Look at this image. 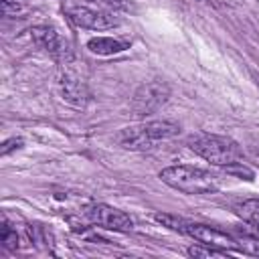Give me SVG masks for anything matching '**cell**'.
<instances>
[{
  "mask_svg": "<svg viewBox=\"0 0 259 259\" xmlns=\"http://www.w3.org/2000/svg\"><path fill=\"white\" fill-rule=\"evenodd\" d=\"M223 170L227 172V174H231V176H237V178H241V180H253L255 178V172L241 160V162H233V164H227V166H223Z\"/></svg>",
  "mask_w": 259,
  "mask_h": 259,
  "instance_id": "13",
  "label": "cell"
},
{
  "mask_svg": "<svg viewBox=\"0 0 259 259\" xmlns=\"http://www.w3.org/2000/svg\"><path fill=\"white\" fill-rule=\"evenodd\" d=\"M30 36L34 40V45L45 51L47 55H51L55 61H61V63H69L73 59V51H71V45L53 28V26H32L30 30Z\"/></svg>",
  "mask_w": 259,
  "mask_h": 259,
  "instance_id": "5",
  "label": "cell"
},
{
  "mask_svg": "<svg viewBox=\"0 0 259 259\" xmlns=\"http://www.w3.org/2000/svg\"><path fill=\"white\" fill-rule=\"evenodd\" d=\"M235 212L249 225L259 229V198H247L235 204Z\"/></svg>",
  "mask_w": 259,
  "mask_h": 259,
  "instance_id": "11",
  "label": "cell"
},
{
  "mask_svg": "<svg viewBox=\"0 0 259 259\" xmlns=\"http://www.w3.org/2000/svg\"><path fill=\"white\" fill-rule=\"evenodd\" d=\"M83 214L89 223L103 227V229H109V231H132L134 229V221L130 219V214H125L123 210L113 208L109 204H103V202L87 204Z\"/></svg>",
  "mask_w": 259,
  "mask_h": 259,
  "instance_id": "4",
  "label": "cell"
},
{
  "mask_svg": "<svg viewBox=\"0 0 259 259\" xmlns=\"http://www.w3.org/2000/svg\"><path fill=\"white\" fill-rule=\"evenodd\" d=\"M154 219H156L160 225H164V227H168V229H172V231H178V233L186 235L188 221H184V219H180V217H176V214H168V212H156Z\"/></svg>",
  "mask_w": 259,
  "mask_h": 259,
  "instance_id": "12",
  "label": "cell"
},
{
  "mask_svg": "<svg viewBox=\"0 0 259 259\" xmlns=\"http://www.w3.org/2000/svg\"><path fill=\"white\" fill-rule=\"evenodd\" d=\"M117 142L121 148L125 150H150L156 142L148 136L144 123L142 125H134V127H125L119 132L117 136Z\"/></svg>",
  "mask_w": 259,
  "mask_h": 259,
  "instance_id": "9",
  "label": "cell"
},
{
  "mask_svg": "<svg viewBox=\"0 0 259 259\" xmlns=\"http://www.w3.org/2000/svg\"><path fill=\"white\" fill-rule=\"evenodd\" d=\"M65 16L71 20V24L79 28H89V30H107L117 26V18L109 12L101 10H91L87 6L79 4H67L65 6Z\"/></svg>",
  "mask_w": 259,
  "mask_h": 259,
  "instance_id": "6",
  "label": "cell"
},
{
  "mask_svg": "<svg viewBox=\"0 0 259 259\" xmlns=\"http://www.w3.org/2000/svg\"><path fill=\"white\" fill-rule=\"evenodd\" d=\"M188 255L190 257H225L229 253L223 251V249H217V247H210V245L200 243V245H192L188 249Z\"/></svg>",
  "mask_w": 259,
  "mask_h": 259,
  "instance_id": "14",
  "label": "cell"
},
{
  "mask_svg": "<svg viewBox=\"0 0 259 259\" xmlns=\"http://www.w3.org/2000/svg\"><path fill=\"white\" fill-rule=\"evenodd\" d=\"M24 10L22 0H2V12L4 16H16Z\"/></svg>",
  "mask_w": 259,
  "mask_h": 259,
  "instance_id": "16",
  "label": "cell"
},
{
  "mask_svg": "<svg viewBox=\"0 0 259 259\" xmlns=\"http://www.w3.org/2000/svg\"><path fill=\"white\" fill-rule=\"evenodd\" d=\"M0 241H2V245L6 247V249H10V251H14L16 247H18V237H16V231L6 223V221H2V231H0Z\"/></svg>",
  "mask_w": 259,
  "mask_h": 259,
  "instance_id": "15",
  "label": "cell"
},
{
  "mask_svg": "<svg viewBox=\"0 0 259 259\" xmlns=\"http://www.w3.org/2000/svg\"><path fill=\"white\" fill-rule=\"evenodd\" d=\"M91 2H99V4L109 6V8H119L123 4V0H91Z\"/></svg>",
  "mask_w": 259,
  "mask_h": 259,
  "instance_id": "18",
  "label": "cell"
},
{
  "mask_svg": "<svg viewBox=\"0 0 259 259\" xmlns=\"http://www.w3.org/2000/svg\"><path fill=\"white\" fill-rule=\"evenodd\" d=\"M160 180L168 184L170 188L182 192V194H210L219 190V178L202 168L188 166V164H178V166H168L160 172Z\"/></svg>",
  "mask_w": 259,
  "mask_h": 259,
  "instance_id": "1",
  "label": "cell"
},
{
  "mask_svg": "<svg viewBox=\"0 0 259 259\" xmlns=\"http://www.w3.org/2000/svg\"><path fill=\"white\" fill-rule=\"evenodd\" d=\"M188 148L196 156H200L206 162H210L214 166H221V168L227 166V164H233V162H241L243 160V152H241L239 144L233 142L227 136L198 132V134H192L188 138Z\"/></svg>",
  "mask_w": 259,
  "mask_h": 259,
  "instance_id": "2",
  "label": "cell"
},
{
  "mask_svg": "<svg viewBox=\"0 0 259 259\" xmlns=\"http://www.w3.org/2000/svg\"><path fill=\"white\" fill-rule=\"evenodd\" d=\"M170 97V87L164 81H150L136 89L132 99V109L138 117H148L156 113Z\"/></svg>",
  "mask_w": 259,
  "mask_h": 259,
  "instance_id": "3",
  "label": "cell"
},
{
  "mask_svg": "<svg viewBox=\"0 0 259 259\" xmlns=\"http://www.w3.org/2000/svg\"><path fill=\"white\" fill-rule=\"evenodd\" d=\"M59 87H61V95L67 103L75 105V107H85L91 99V93L87 89V85L77 79L75 75H63L61 81H59Z\"/></svg>",
  "mask_w": 259,
  "mask_h": 259,
  "instance_id": "8",
  "label": "cell"
},
{
  "mask_svg": "<svg viewBox=\"0 0 259 259\" xmlns=\"http://www.w3.org/2000/svg\"><path fill=\"white\" fill-rule=\"evenodd\" d=\"M186 235L196 239L198 243H204V245H210V247H217V249H223L227 253H243V247H241V239L233 237V235H227L214 227H208V225H198V223H188L186 227Z\"/></svg>",
  "mask_w": 259,
  "mask_h": 259,
  "instance_id": "7",
  "label": "cell"
},
{
  "mask_svg": "<svg viewBox=\"0 0 259 259\" xmlns=\"http://www.w3.org/2000/svg\"><path fill=\"white\" fill-rule=\"evenodd\" d=\"M20 148H22V140H20V138H12V140L4 142V146H2L0 154H2V156H8L12 150H20Z\"/></svg>",
  "mask_w": 259,
  "mask_h": 259,
  "instance_id": "17",
  "label": "cell"
},
{
  "mask_svg": "<svg viewBox=\"0 0 259 259\" xmlns=\"http://www.w3.org/2000/svg\"><path fill=\"white\" fill-rule=\"evenodd\" d=\"M87 49L93 55L107 57V55H117V53H123L125 49H130V40H125V38H113V36H95V38H89Z\"/></svg>",
  "mask_w": 259,
  "mask_h": 259,
  "instance_id": "10",
  "label": "cell"
}]
</instances>
